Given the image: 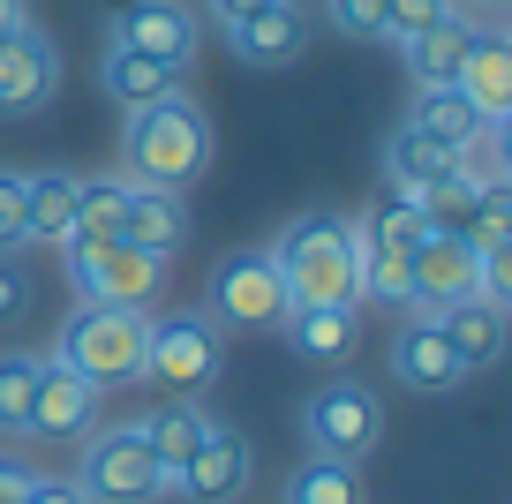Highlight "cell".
Returning a JSON list of instances; mask_svg holds the SVG:
<instances>
[{"label":"cell","mask_w":512,"mask_h":504,"mask_svg":"<svg viewBox=\"0 0 512 504\" xmlns=\"http://www.w3.org/2000/svg\"><path fill=\"white\" fill-rule=\"evenodd\" d=\"M211 166V121L196 98H151V106L128 113L121 128V181H144V189H189Z\"/></svg>","instance_id":"cell-1"},{"label":"cell","mask_w":512,"mask_h":504,"mask_svg":"<svg viewBox=\"0 0 512 504\" xmlns=\"http://www.w3.org/2000/svg\"><path fill=\"white\" fill-rule=\"evenodd\" d=\"M279 264L294 309H332V301H362V264H354V226L339 211H302L279 226V241L264 249Z\"/></svg>","instance_id":"cell-2"},{"label":"cell","mask_w":512,"mask_h":504,"mask_svg":"<svg viewBox=\"0 0 512 504\" xmlns=\"http://www.w3.org/2000/svg\"><path fill=\"white\" fill-rule=\"evenodd\" d=\"M144 331H151L144 309L83 301V309L61 324V339H53V362L76 369V377L98 384V392H121V384H144Z\"/></svg>","instance_id":"cell-3"},{"label":"cell","mask_w":512,"mask_h":504,"mask_svg":"<svg viewBox=\"0 0 512 504\" xmlns=\"http://www.w3.org/2000/svg\"><path fill=\"white\" fill-rule=\"evenodd\" d=\"M219 362H226V347H219V324H211L204 309L151 316V331H144V377L159 384V392H174V399L204 392V384L219 377Z\"/></svg>","instance_id":"cell-4"},{"label":"cell","mask_w":512,"mask_h":504,"mask_svg":"<svg viewBox=\"0 0 512 504\" xmlns=\"http://www.w3.org/2000/svg\"><path fill=\"white\" fill-rule=\"evenodd\" d=\"M302 437H309V452L362 467V459L377 452V437H384V399L369 392L362 377H332V384H317V392H309Z\"/></svg>","instance_id":"cell-5"},{"label":"cell","mask_w":512,"mask_h":504,"mask_svg":"<svg viewBox=\"0 0 512 504\" xmlns=\"http://www.w3.org/2000/svg\"><path fill=\"white\" fill-rule=\"evenodd\" d=\"M68 279L83 301H106V309H144L166 294V256L128 249V241H68Z\"/></svg>","instance_id":"cell-6"},{"label":"cell","mask_w":512,"mask_h":504,"mask_svg":"<svg viewBox=\"0 0 512 504\" xmlns=\"http://www.w3.org/2000/svg\"><path fill=\"white\" fill-rule=\"evenodd\" d=\"M76 489H83V504H151V497H166V467L151 459V444L136 437V422L98 429V437L83 444Z\"/></svg>","instance_id":"cell-7"},{"label":"cell","mask_w":512,"mask_h":504,"mask_svg":"<svg viewBox=\"0 0 512 504\" xmlns=\"http://www.w3.org/2000/svg\"><path fill=\"white\" fill-rule=\"evenodd\" d=\"M287 286H279V264L264 249H241L219 264V279H211V324H234V331H272L287 324Z\"/></svg>","instance_id":"cell-8"},{"label":"cell","mask_w":512,"mask_h":504,"mask_svg":"<svg viewBox=\"0 0 512 504\" xmlns=\"http://www.w3.org/2000/svg\"><path fill=\"white\" fill-rule=\"evenodd\" d=\"M249 474H256L249 437L219 422V429H211V437L196 444V452L181 459L174 474H166V497H189V504H234L241 489H249Z\"/></svg>","instance_id":"cell-9"},{"label":"cell","mask_w":512,"mask_h":504,"mask_svg":"<svg viewBox=\"0 0 512 504\" xmlns=\"http://www.w3.org/2000/svg\"><path fill=\"white\" fill-rule=\"evenodd\" d=\"M53 91H61V46L23 16L0 38V113H38L53 106Z\"/></svg>","instance_id":"cell-10"},{"label":"cell","mask_w":512,"mask_h":504,"mask_svg":"<svg viewBox=\"0 0 512 504\" xmlns=\"http://www.w3.org/2000/svg\"><path fill=\"white\" fill-rule=\"evenodd\" d=\"M467 294H475V241L430 234L407 256V309L437 316V309H452V301H467Z\"/></svg>","instance_id":"cell-11"},{"label":"cell","mask_w":512,"mask_h":504,"mask_svg":"<svg viewBox=\"0 0 512 504\" xmlns=\"http://www.w3.org/2000/svg\"><path fill=\"white\" fill-rule=\"evenodd\" d=\"M392 377H400L407 384V392H460V384H467V362H460V354H452V339H445V331H437V316H407V324H400V339H392Z\"/></svg>","instance_id":"cell-12"},{"label":"cell","mask_w":512,"mask_h":504,"mask_svg":"<svg viewBox=\"0 0 512 504\" xmlns=\"http://www.w3.org/2000/svg\"><path fill=\"white\" fill-rule=\"evenodd\" d=\"M113 46L151 53V61H166V68H189V53H196V16L181 8V0H128L121 16H113Z\"/></svg>","instance_id":"cell-13"},{"label":"cell","mask_w":512,"mask_h":504,"mask_svg":"<svg viewBox=\"0 0 512 504\" xmlns=\"http://www.w3.org/2000/svg\"><path fill=\"white\" fill-rule=\"evenodd\" d=\"M98 384H83L76 369H61L46 354V369H38V392H31V414H23V429L31 437H83V429L98 422Z\"/></svg>","instance_id":"cell-14"},{"label":"cell","mask_w":512,"mask_h":504,"mask_svg":"<svg viewBox=\"0 0 512 504\" xmlns=\"http://www.w3.org/2000/svg\"><path fill=\"white\" fill-rule=\"evenodd\" d=\"M226 46H234V61H249V68H287V61H302V46H309V16L294 0H272V8L226 23Z\"/></svg>","instance_id":"cell-15"},{"label":"cell","mask_w":512,"mask_h":504,"mask_svg":"<svg viewBox=\"0 0 512 504\" xmlns=\"http://www.w3.org/2000/svg\"><path fill=\"white\" fill-rule=\"evenodd\" d=\"M452 91L482 113V128H505V113H512V38L505 31H475V46H467Z\"/></svg>","instance_id":"cell-16"},{"label":"cell","mask_w":512,"mask_h":504,"mask_svg":"<svg viewBox=\"0 0 512 504\" xmlns=\"http://www.w3.org/2000/svg\"><path fill=\"white\" fill-rule=\"evenodd\" d=\"M121 241L128 249H151V256H174L181 241H189V204H181V189H144V181H128Z\"/></svg>","instance_id":"cell-17"},{"label":"cell","mask_w":512,"mask_h":504,"mask_svg":"<svg viewBox=\"0 0 512 504\" xmlns=\"http://www.w3.org/2000/svg\"><path fill=\"white\" fill-rule=\"evenodd\" d=\"M287 347L302 354V362H354V347H362V309L354 301H332V309H287Z\"/></svg>","instance_id":"cell-18"},{"label":"cell","mask_w":512,"mask_h":504,"mask_svg":"<svg viewBox=\"0 0 512 504\" xmlns=\"http://www.w3.org/2000/svg\"><path fill=\"white\" fill-rule=\"evenodd\" d=\"M76 189H83V174H23V241L68 249V234H76Z\"/></svg>","instance_id":"cell-19"},{"label":"cell","mask_w":512,"mask_h":504,"mask_svg":"<svg viewBox=\"0 0 512 504\" xmlns=\"http://www.w3.org/2000/svg\"><path fill=\"white\" fill-rule=\"evenodd\" d=\"M437 331L452 339V354L467 362V377H475V369H490L497 354H505V309H497V301H482V294L437 309Z\"/></svg>","instance_id":"cell-20"},{"label":"cell","mask_w":512,"mask_h":504,"mask_svg":"<svg viewBox=\"0 0 512 504\" xmlns=\"http://www.w3.org/2000/svg\"><path fill=\"white\" fill-rule=\"evenodd\" d=\"M475 31H482V23H467L460 8H452V16H437L430 31L400 38V53H407V68H415V83H452V76H460V61H467V46H475Z\"/></svg>","instance_id":"cell-21"},{"label":"cell","mask_w":512,"mask_h":504,"mask_svg":"<svg viewBox=\"0 0 512 504\" xmlns=\"http://www.w3.org/2000/svg\"><path fill=\"white\" fill-rule=\"evenodd\" d=\"M211 429H219V422H211L204 407H189V399H166V407H151L144 422H136V437H144V444H151V459H159V467L174 474L181 459H189L196 444L211 437Z\"/></svg>","instance_id":"cell-22"},{"label":"cell","mask_w":512,"mask_h":504,"mask_svg":"<svg viewBox=\"0 0 512 504\" xmlns=\"http://www.w3.org/2000/svg\"><path fill=\"white\" fill-rule=\"evenodd\" d=\"M174 91H181V68L151 61V53H128V46H113V38H106V98H121V106L136 113V106L174 98Z\"/></svg>","instance_id":"cell-23"},{"label":"cell","mask_w":512,"mask_h":504,"mask_svg":"<svg viewBox=\"0 0 512 504\" xmlns=\"http://www.w3.org/2000/svg\"><path fill=\"white\" fill-rule=\"evenodd\" d=\"M452 166H460V151L437 136H422V128H392V143H384V174H392V189H430V181H445Z\"/></svg>","instance_id":"cell-24"},{"label":"cell","mask_w":512,"mask_h":504,"mask_svg":"<svg viewBox=\"0 0 512 504\" xmlns=\"http://www.w3.org/2000/svg\"><path fill=\"white\" fill-rule=\"evenodd\" d=\"M407 128H422V136H437V143H452V151H460V143L482 136V113L467 106L452 83H422V91H415V113H407Z\"/></svg>","instance_id":"cell-25"},{"label":"cell","mask_w":512,"mask_h":504,"mask_svg":"<svg viewBox=\"0 0 512 504\" xmlns=\"http://www.w3.org/2000/svg\"><path fill=\"white\" fill-rule=\"evenodd\" d=\"M287 504H369V489H362V467H347V459H324V452H309L302 467L287 474Z\"/></svg>","instance_id":"cell-26"},{"label":"cell","mask_w":512,"mask_h":504,"mask_svg":"<svg viewBox=\"0 0 512 504\" xmlns=\"http://www.w3.org/2000/svg\"><path fill=\"white\" fill-rule=\"evenodd\" d=\"M415 196V211L430 219V234H475V204H482V181H467L460 166H452L445 181H430V189H407Z\"/></svg>","instance_id":"cell-27"},{"label":"cell","mask_w":512,"mask_h":504,"mask_svg":"<svg viewBox=\"0 0 512 504\" xmlns=\"http://www.w3.org/2000/svg\"><path fill=\"white\" fill-rule=\"evenodd\" d=\"M121 204H128L121 174L83 181V189H76V234H68V241H121Z\"/></svg>","instance_id":"cell-28"},{"label":"cell","mask_w":512,"mask_h":504,"mask_svg":"<svg viewBox=\"0 0 512 504\" xmlns=\"http://www.w3.org/2000/svg\"><path fill=\"white\" fill-rule=\"evenodd\" d=\"M38 369H46V354H0V429H23L31 392H38Z\"/></svg>","instance_id":"cell-29"},{"label":"cell","mask_w":512,"mask_h":504,"mask_svg":"<svg viewBox=\"0 0 512 504\" xmlns=\"http://www.w3.org/2000/svg\"><path fill=\"white\" fill-rule=\"evenodd\" d=\"M332 8V31L339 38H362V46H377L384 38V0H324Z\"/></svg>","instance_id":"cell-30"},{"label":"cell","mask_w":512,"mask_h":504,"mask_svg":"<svg viewBox=\"0 0 512 504\" xmlns=\"http://www.w3.org/2000/svg\"><path fill=\"white\" fill-rule=\"evenodd\" d=\"M437 16H452V0H384V38H392V46H400V38L430 31Z\"/></svg>","instance_id":"cell-31"},{"label":"cell","mask_w":512,"mask_h":504,"mask_svg":"<svg viewBox=\"0 0 512 504\" xmlns=\"http://www.w3.org/2000/svg\"><path fill=\"white\" fill-rule=\"evenodd\" d=\"M23 309H31V264H23L16 249H0V324L23 316Z\"/></svg>","instance_id":"cell-32"},{"label":"cell","mask_w":512,"mask_h":504,"mask_svg":"<svg viewBox=\"0 0 512 504\" xmlns=\"http://www.w3.org/2000/svg\"><path fill=\"white\" fill-rule=\"evenodd\" d=\"M23 241V174L0 166V249H16Z\"/></svg>","instance_id":"cell-33"},{"label":"cell","mask_w":512,"mask_h":504,"mask_svg":"<svg viewBox=\"0 0 512 504\" xmlns=\"http://www.w3.org/2000/svg\"><path fill=\"white\" fill-rule=\"evenodd\" d=\"M23 504H83V489H76V482H46V474H31Z\"/></svg>","instance_id":"cell-34"},{"label":"cell","mask_w":512,"mask_h":504,"mask_svg":"<svg viewBox=\"0 0 512 504\" xmlns=\"http://www.w3.org/2000/svg\"><path fill=\"white\" fill-rule=\"evenodd\" d=\"M23 489H31V467H16V459H0V504H23Z\"/></svg>","instance_id":"cell-35"},{"label":"cell","mask_w":512,"mask_h":504,"mask_svg":"<svg viewBox=\"0 0 512 504\" xmlns=\"http://www.w3.org/2000/svg\"><path fill=\"white\" fill-rule=\"evenodd\" d=\"M256 8H272V0H211V16H219V23H241V16H256Z\"/></svg>","instance_id":"cell-36"},{"label":"cell","mask_w":512,"mask_h":504,"mask_svg":"<svg viewBox=\"0 0 512 504\" xmlns=\"http://www.w3.org/2000/svg\"><path fill=\"white\" fill-rule=\"evenodd\" d=\"M16 23H23V0H0V38L16 31Z\"/></svg>","instance_id":"cell-37"},{"label":"cell","mask_w":512,"mask_h":504,"mask_svg":"<svg viewBox=\"0 0 512 504\" xmlns=\"http://www.w3.org/2000/svg\"><path fill=\"white\" fill-rule=\"evenodd\" d=\"M467 8H482V16H497V8H505V0H467Z\"/></svg>","instance_id":"cell-38"}]
</instances>
